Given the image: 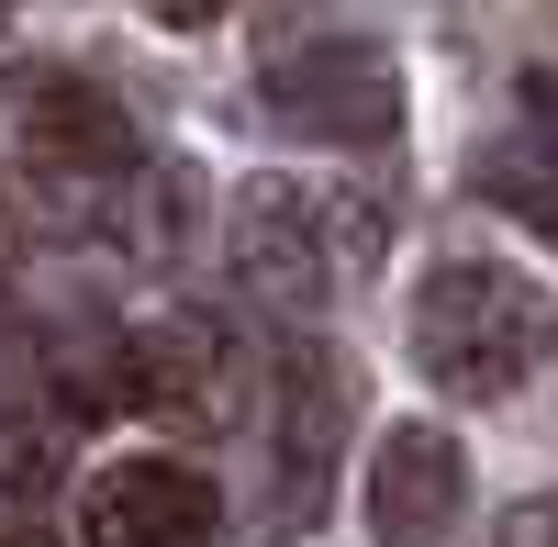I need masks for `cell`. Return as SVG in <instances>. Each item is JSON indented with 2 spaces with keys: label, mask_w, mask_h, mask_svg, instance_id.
I'll list each match as a JSON object with an SVG mask.
<instances>
[{
  "label": "cell",
  "mask_w": 558,
  "mask_h": 547,
  "mask_svg": "<svg viewBox=\"0 0 558 547\" xmlns=\"http://www.w3.org/2000/svg\"><path fill=\"white\" fill-rule=\"evenodd\" d=\"M223 257H235L246 291L313 313V302H336L347 280L380 268V202L368 191H313V179H246L223 202Z\"/></svg>",
  "instance_id": "obj_2"
},
{
  "label": "cell",
  "mask_w": 558,
  "mask_h": 547,
  "mask_svg": "<svg viewBox=\"0 0 558 547\" xmlns=\"http://www.w3.org/2000/svg\"><path fill=\"white\" fill-rule=\"evenodd\" d=\"M112 380H123L134 414H157L179 436H213L223 414H235V347H223L202 313H157V325H134Z\"/></svg>",
  "instance_id": "obj_4"
},
{
  "label": "cell",
  "mask_w": 558,
  "mask_h": 547,
  "mask_svg": "<svg viewBox=\"0 0 558 547\" xmlns=\"http://www.w3.org/2000/svg\"><path fill=\"white\" fill-rule=\"evenodd\" d=\"M558 357V302L502 257H447L413 291V369L458 402H502Z\"/></svg>",
  "instance_id": "obj_1"
},
{
  "label": "cell",
  "mask_w": 558,
  "mask_h": 547,
  "mask_svg": "<svg viewBox=\"0 0 558 547\" xmlns=\"http://www.w3.org/2000/svg\"><path fill=\"white\" fill-rule=\"evenodd\" d=\"M279 514H324V491H336V447H347V414H357V380L336 347H279Z\"/></svg>",
  "instance_id": "obj_5"
},
{
  "label": "cell",
  "mask_w": 558,
  "mask_h": 547,
  "mask_svg": "<svg viewBox=\"0 0 558 547\" xmlns=\"http://www.w3.org/2000/svg\"><path fill=\"white\" fill-rule=\"evenodd\" d=\"M470 514V459L447 425H391L368 447V536L380 547H447Z\"/></svg>",
  "instance_id": "obj_6"
},
{
  "label": "cell",
  "mask_w": 558,
  "mask_h": 547,
  "mask_svg": "<svg viewBox=\"0 0 558 547\" xmlns=\"http://www.w3.org/2000/svg\"><path fill=\"white\" fill-rule=\"evenodd\" d=\"M268 112L313 134V146H391L402 134V57L368 34H324V45H291L268 68Z\"/></svg>",
  "instance_id": "obj_3"
},
{
  "label": "cell",
  "mask_w": 558,
  "mask_h": 547,
  "mask_svg": "<svg viewBox=\"0 0 558 547\" xmlns=\"http://www.w3.org/2000/svg\"><path fill=\"white\" fill-rule=\"evenodd\" d=\"M146 12H157V23H179V34H191V23H223V12H235V0H146Z\"/></svg>",
  "instance_id": "obj_12"
},
{
  "label": "cell",
  "mask_w": 558,
  "mask_h": 547,
  "mask_svg": "<svg viewBox=\"0 0 558 547\" xmlns=\"http://www.w3.org/2000/svg\"><path fill=\"white\" fill-rule=\"evenodd\" d=\"M0 547H57L45 525H23V514H0Z\"/></svg>",
  "instance_id": "obj_14"
},
{
  "label": "cell",
  "mask_w": 558,
  "mask_h": 547,
  "mask_svg": "<svg viewBox=\"0 0 558 547\" xmlns=\"http://www.w3.org/2000/svg\"><path fill=\"white\" fill-rule=\"evenodd\" d=\"M23 146L34 168H57V179H123L134 157V112L112 101V89H89V78H23Z\"/></svg>",
  "instance_id": "obj_8"
},
{
  "label": "cell",
  "mask_w": 558,
  "mask_h": 547,
  "mask_svg": "<svg viewBox=\"0 0 558 547\" xmlns=\"http://www.w3.org/2000/svg\"><path fill=\"white\" fill-rule=\"evenodd\" d=\"M57 459H68V436H57V425L0 436V481H12V491H45V481H57Z\"/></svg>",
  "instance_id": "obj_10"
},
{
  "label": "cell",
  "mask_w": 558,
  "mask_h": 547,
  "mask_svg": "<svg viewBox=\"0 0 558 547\" xmlns=\"http://www.w3.org/2000/svg\"><path fill=\"white\" fill-rule=\"evenodd\" d=\"M470 191H481L492 212H514V223H536V235H558V157H547V146H481V168H470Z\"/></svg>",
  "instance_id": "obj_9"
},
{
  "label": "cell",
  "mask_w": 558,
  "mask_h": 547,
  "mask_svg": "<svg viewBox=\"0 0 558 547\" xmlns=\"http://www.w3.org/2000/svg\"><path fill=\"white\" fill-rule=\"evenodd\" d=\"M525 112H536V123L558 134V68H536V78H525Z\"/></svg>",
  "instance_id": "obj_13"
},
{
  "label": "cell",
  "mask_w": 558,
  "mask_h": 547,
  "mask_svg": "<svg viewBox=\"0 0 558 547\" xmlns=\"http://www.w3.org/2000/svg\"><path fill=\"white\" fill-rule=\"evenodd\" d=\"M213 481L191 459H112L78 491V536L89 547H202L213 536Z\"/></svg>",
  "instance_id": "obj_7"
},
{
  "label": "cell",
  "mask_w": 558,
  "mask_h": 547,
  "mask_svg": "<svg viewBox=\"0 0 558 547\" xmlns=\"http://www.w3.org/2000/svg\"><path fill=\"white\" fill-rule=\"evenodd\" d=\"M492 547H558V491H536V503H514Z\"/></svg>",
  "instance_id": "obj_11"
}]
</instances>
